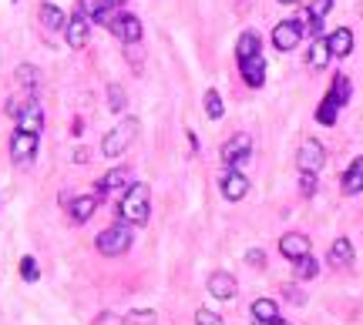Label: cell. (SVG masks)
Wrapping results in <instances>:
<instances>
[{
    "label": "cell",
    "instance_id": "1",
    "mask_svg": "<svg viewBox=\"0 0 363 325\" xmlns=\"http://www.w3.org/2000/svg\"><path fill=\"white\" fill-rule=\"evenodd\" d=\"M350 101V77L346 74H337L333 77V87H330V94L323 98V104L316 107V121L320 125H337V111Z\"/></svg>",
    "mask_w": 363,
    "mask_h": 325
},
{
    "label": "cell",
    "instance_id": "2",
    "mask_svg": "<svg viewBox=\"0 0 363 325\" xmlns=\"http://www.w3.org/2000/svg\"><path fill=\"white\" fill-rule=\"evenodd\" d=\"M118 215L128 225H145L148 222V185H131L118 205Z\"/></svg>",
    "mask_w": 363,
    "mask_h": 325
},
{
    "label": "cell",
    "instance_id": "3",
    "mask_svg": "<svg viewBox=\"0 0 363 325\" xmlns=\"http://www.w3.org/2000/svg\"><path fill=\"white\" fill-rule=\"evenodd\" d=\"M138 138V121L135 118H125L121 125L115 127V131H108L101 141V154L104 158H121L125 151L131 148V141Z\"/></svg>",
    "mask_w": 363,
    "mask_h": 325
},
{
    "label": "cell",
    "instance_id": "4",
    "mask_svg": "<svg viewBox=\"0 0 363 325\" xmlns=\"http://www.w3.org/2000/svg\"><path fill=\"white\" fill-rule=\"evenodd\" d=\"M128 249H131L128 225H111V228H104L101 235H98V251H101V255H108V258L125 255Z\"/></svg>",
    "mask_w": 363,
    "mask_h": 325
},
{
    "label": "cell",
    "instance_id": "5",
    "mask_svg": "<svg viewBox=\"0 0 363 325\" xmlns=\"http://www.w3.org/2000/svg\"><path fill=\"white\" fill-rule=\"evenodd\" d=\"M323 161H326V151H323L320 141H313V138L303 141L300 151H296V168H300V171H313V175H316V171L323 168Z\"/></svg>",
    "mask_w": 363,
    "mask_h": 325
},
{
    "label": "cell",
    "instance_id": "6",
    "mask_svg": "<svg viewBox=\"0 0 363 325\" xmlns=\"http://www.w3.org/2000/svg\"><path fill=\"white\" fill-rule=\"evenodd\" d=\"M249 151H253V138H249V134L229 138V141L222 145V161H226V168H239V165L249 158Z\"/></svg>",
    "mask_w": 363,
    "mask_h": 325
},
{
    "label": "cell",
    "instance_id": "7",
    "mask_svg": "<svg viewBox=\"0 0 363 325\" xmlns=\"http://www.w3.org/2000/svg\"><path fill=\"white\" fill-rule=\"evenodd\" d=\"M98 201H101V191H95V195H78V198H68V195H64V198H61V205L71 211V218L81 225V222H88V218L95 215Z\"/></svg>",
    "mask_w": 363,
    "mask_h": 325
},
{
    "label": "cell",
    "instance_id": "8",
    "mask_svg": "<svg viewBox=\"0 0 363 325\" xmlns=\"http://www.w3.org/2000/svg\"><path fill=\"white\" fill-rule=\"evenodd\" d=\"M34 151H37V134H30V131H14V141H10V158L17 161V165H30L34 161Z\"/></svg>",
    "mask_w": 363,
    "mask_h": 325
},
{
    "label": "cell",
    "instance_id": "9",
    "mask_svg": "<svg viewBox=\"0 0 363 325\" xmlns=\"http://www.w3.org/2000/svg\"><path fill=\"white\" fill-rule=\"evenodd\" d=\"M300 41H303V24L300 21H283V24H276V30H273L276 50H293Z\"/></svg>",
    "mask_w": 363,
    "mask_h": 325
},
{
    "label": "cell",
    "instance_id": "10",
    "mask_svg": "<svg viewBox=\"0 0 363 325\" xmlns=\"http://www.w3.org/2000/svg\"><path fill=\"white\" fill-rule=\"evenodd\" d=\"M111 30H115V37L125 41V44H138V41H141V21L131 17V14H118Z\"/></svg>",
    "mask_w": 363,
    "mask_h": 325
},
{
    "label": "cell",
    "instance_id": "11",
    "mask_svg": "<svg viewBox=\"0 0 363 325\" xmlns=\"http://www.w3.org/2000/svg\"><path fill=\"white\" fill-rule=\"evenodd\" d=\"M279 251H283L289 262H300V258H306L310 255V238L306 235H300V231H289L279 238Z\"/></svg>",
    "mask_w": 363,
    "mask_h": 325
},
{
    "label": "cell",
    "instance_id": "12",
    "mask_svg": "<svg viewBox=\"0 0 363 325\" xmlns=\"http://www.w3.org/2000/svg\"><path fill=\"white\" fill-rule=\"evenodd\" d=\"M235 292H239V285L229 272H212L208 275V295H215L219 302H229L235 299Z\"/></svg>",
    "mask_w": 363,
    "mask_h": 325
},
{
    "label": "cell",
    "instance_id": "13",
    "mask_svg": "<svg viewBox=\"0 0 363 325\" xmlns=\"http://www.w3.org/2000/svg\"><path fill=\"white\" fill-rule=\"evenodd\" d=\"M222 195L229 201H242L246 195H249V181H246V175L242 171H235V168H229L226 175H222Z\"/></svg>",
    "mask_w": 363,
    "mask_h": 325
},
{
    "label": "cell",
    "instance_id": "14",
    "mask_svg": "<svg viewBox=\"0 0 363 325\" xmlns=\"http://www.w3.org/2000/svg\"><path fill=\"white\" fill-rule=\"evenodd\" d=\"M17 127H21V131H30V134H41V127H44V111H41L37 101H27L24 107H21Z\"/></svg>",
    "mask_w": 363,
    "mask_h": 325
},
{
    "label": "cell",
    "instance_id": "15",
    "mask_svg": "<svg viewBox=\"0 0 363 325\" xmlns=\"http://www.w3.org/2000/svg\"><path fill=\"white\" fill-rule=\"evenodd\" d=\"M239 71H242V81H246L249 87H262V84H266V61H262L259 54L239 61Z\"/></svg>",
    "mask_w": 363,
    "mask_h": 325
},
{
    "label": "cell",
    "instance_id": "16",
    "mask_svg": "<svg viewBox=\"0 0 363 325\" xmlns=\"http://www.w3.org/2000/svg\"><path fill=\"white\" fill-rule=\"evenodd\" d=\"M88 34H91V27H88V17H81V14H75L71 21H68V48H88Z\"/></svg>",
    "mask_w": 363,
    "mask_h": 325
},
{
    "label": "cell",
    "instance_id": "17",
    "mask_svg": "<svg viewBox=\"0 0 363 325\" xmlns=\"http://www.w3.org/2000/svg\"><path fill=\"white\" fill-rule=\"evenodd\" d=\"M128 188H131L128 168H111V171L98 181V191H128Z\"/></svg>",
    "mask_w": 363,
    "mask_h": 325
},
{
    "label": "cell",
    "instance_id": "18",
    "mask_svg": "<svg viewBox=\"0 0 363 325\" xmlns=\"http://www.w3.org/2000/svg\"><path fill=\"white\" fill-rule=\"evenodd\" d=\"M333 57V50H330V41L326 37H313V44H310V67L313 71H320V67H326V61Z\"/></svg>",
    "mask_w": 363,
    "mask_h": 325
},
{
    "label": "cell",
    "instance_id": "19",
    "mask_svg": "<svg viewBox=\"0 0 363 325\" xmlns=\"http://www.w3.org/2000/svg\"><path fill=\"white\" fill-rule=\"evenodd\" d=\"M326 41H330V50H333V57H346V54L353 50V34H350L346 27H337L333 34H326Z\"/></svg>",
    "mask_w": 363,
    "mask_h": 325
},
{
    "label": "cell",
    "instance_id": "20",
    "mask_svg": "<svg viewBox=\"0 0 363 325\" xmlns=\"http://www.w3.org/2000/svg\"><path fill=\"white\" fill-rule=\"evenodd\" d=\"M330 265H333V269L353 265V245H350V238H337V242H333V249H330Z\"/></svg>",
    "mask_w": 363,
    "mask_h": 325
},
{
    "label": "cell",
    "instance_id": "21",
    "mask_svg": "<svg viewBox=\"0 0 363 325\" xmlns=\"http://www.w3.org/2000/svg\"><path fill=\"white\" fill-rule=\"evenodd\" d=\"M343 191H346V195H360L363 191V158H357V161L346 168V175H343Z\"/></svg>",
    "mask_w": 363,
    "mask_h": 325
},
{
    "label": "cell",
    "instance_id": "22",
    "mask_svg": "<svg viewBox=\"0 0 363 325\" xmlns=\"http://www.w3.org/2000/svg\"><path fill=\"white\" fill-rule=\"evenodd\" d=\"M41 24L48 27V30H61V27L68 24V17H64V10L57 3H41Z\"/></svg>",
    "mask_w": 363,
    "mask_h": 325
},
{
    "label": "cell",
    "instance_id": "23",
    "mask_svg": "<svg viewBox=\"0 0 363 325\" xmlns=\"http://www.w3.org/2000/svg\"><path fill=\"white\" fill-rule=\"evenodd\" d=\"M256 54H259V34L256 30H246L239 37V44H235V57L246 61V57H256Z\"/></svg>",
    "mask_w": 363,
    "mask_h": 325
},
{
    "label": "cell",
    "instance_id": "24",
    "mask_svg": "<svg viewBox=\"0 0 363 325\" xmlns=\"http://www.w3.org/2000/svg\"><path fill=\"white\" fill-rule=\"evenodd\" d=\"M253 319H279V305L273 299H256L253 302Z\"/></svg>",
    "mask_w": 363,
    "mask_h": 325
},
{
    "label": "cell",
    "instance_id": "25",
    "mask_svg": "<svg viewBox=\"0 0 363 325\" xmlns=\"http://www.w3.org/2000/svg\"><path fill=\"white\" fill-rule=\"evenodd\" d=\"M206 114H208V121H219V118L226 114V107H222V98H219V91H206Z\"/></svg>",
    "mask_w": 363,
    "mask_h": 325
},
{
    "label": "cell",
    "instance_id": "26",
    "mask_svg": "<svg viewBox=\"0 0 363 325\" xmlns=\"http://www.w3.org/2000/svg\"><path fill=\"white\" fill-rule=\"evenodd\" d=\"M14 81H17V87H24V91H34V87H37V71H34L30 64H24V67H17Z\"/></svg>",
    "mask_w": 363,
    "mask_h": 325
},
{
    "label": "cell",
    "instance_id": "27",
    "mask_svg": "<svg viewBox=\"0 0 363 325\" xmlns=\"http://www.w3.org/2000/svg\"><path fill=\"white\" fill-rule=\"evenodd\" d=\"M108 104H111L115 114H121V111L128 107V98H125V91H121L118 84H108Z\"/></svg>",
    "mask_w": 363,
    "mask_h": 325
},
{
    "label": "cell",
    "instance_id": "28",
    "mask_svg": "<svg viewBox=\"0 0 363 325\" xmlns=\"http://www.w3.org/2000/svg\"><path fill=\"white\" fill-rule=\"evenodd\" d=\"M104 10H108V3H104V0H78V14H81V17H101Z\"/></svg>",
    "mask_w": 363,
    "mask_h": 325
},
{
    "label": "cell",
    "instance_id": "29",
    "mask_svg": "<svg viewBox=\"0 0 363 325\" xmlns=\"http://www.w3.org/2000/svg\"><path fill=\"white\" fill-rule=\"evenodd\" d=\"M316 272H320V265H316V258H313V255H306V258H300V262H296V275H300V278H316Z\"/></svg>",
    "mask_w": 363,
    "mask_h": 325
},
{
    "label": "cell",
    "instance_id": "30",
    "mask_svg": "<svg viewBox=\"0 0 363 325\" xmlns=\"http://www.w3.org/2000/svg\"><path fill=\"white\" fill-rule=\"evenodd\" d=\"M330 7H333V0H310V17L313 21H323L330 14Z\"/></svg>",
    "mask_w": 363,
    "mask_h": 325
},
{
    "label": "cell",
    "instance_id": "31",
    "mask_svg": "<svg viewBox=\"0 0 363 325\" xmlns=\"http://www.w3.org/2000/svg\"><path fill=\"white\" fill-rule=\"evenodd\" d=\"M21 275H24L27 282H37V262H34L30 255H24V258H21Z\"/></svg>",
    "mask_w": 363,
    "mask_h": 325
},
{
    "label": "cell",
    "instance_id": "32",
    "mask_svg": "<svg viewBox=\"0 0 363 325\" xmlns=\"http://www.w3.org/2000/svg\"><path fill=\"white\" fill-rule=\"evenodd\" d=\"M195 325H226V322H222L215 312H208V308H199V312H195Z\"/></svg>",
    "mask_w": 363,
    "mask_h": 325
},
{
    "label": "cell",
    "instance_id": "33",
    "mask_svg": "<svg viewBox=\"0 0 363 325\" xmlns=\"http://www.w3.org/2000/svg\"><path fill=\"white\" fill-rule=\"evenodd\" d=\"M300 191H303L306 198L316 191V175H313V171H303V175H300Z\"/></svg>",
    "mask_w": 363,
    "mask_h": 325
},
{
    "label": "cell",
    "instance_id": "34",
    "mask_svg": "<svg viewBox=\"0 0 363 325\" xmlns=\"http://www.w3.org/2000/svg\"><path fill=\"white\" fill-rule=\"evenodd\" d=\"M246 262H249V265H262V262H266V255H262L259 249H253L249 255H246Z\"/></svg>",
    "mask_w": 363,
    "mask_h": 325
},
{
    "label": "cell",
    "instance_id": "35",
    "mask_svg": "<svg viewBox=\"0 0 363 325\" xmlns=\"http://www.w3.org/2000/svg\"><path fill=\"white\" fill-rule=\"evenodd\" d=\"M256 325H283V319H256Z\"/></svg>",
    "mask_w": 363,
    "mask_h": 325
},
{
    "label": "cell",
    "instance_id": "36",
    "mask_svg": "<svg viewBox=\"0 0 363 325\" xmlns=\"http://www.w3.org/2000/svg\"><path fill=\"white\" fill-rule=\"evenodd\" d=\"M104 3H108V7H115V10H121V3H125V0H104Z\"/></svg>",
    "mask_w": 363,
    "mask_h": 325
},
{
    "label": "cell",
    "instance_id": "37",
    "mask_svg": "<svg viewBox=\"0 0 363 325\" xmlns=\"http://www.w3.org/2000/svg\"><path fill=\"white\" fill-rule=\"evenodd\" d=\"M279 3H296V0H279Z\"/></svg>",
    "mask_w": 363,
    "mask_h": 325
}]
</instances>
